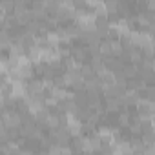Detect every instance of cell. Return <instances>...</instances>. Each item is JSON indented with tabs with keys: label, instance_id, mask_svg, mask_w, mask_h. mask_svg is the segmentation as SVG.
Returning <instances> with one entry per match:
<instances>
[{
	"label": "cell",
	"instance_id": "cell-1",
	"mask_svg": "<svg viewBox=\"0 0 155 155\" xmlns=\"http://www.w3.org/2000/svg\"><path fill=\"white\" fill-rule=\"evenodd\" d=\"M90 66L93 68V71H95L97 75H102V73L106 71V66H104V58H102V57H93V58H90Z\"/></svg>",
	"mask_w": 155,
	"mask_h": 155
}]
</instances>
